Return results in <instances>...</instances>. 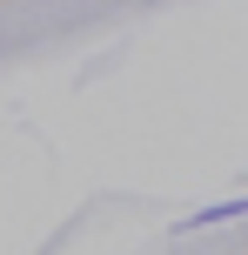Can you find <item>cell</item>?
Returning a JSON list of instances; mask_svg holds the SVG:
<instances>
[{
	"label": "cell",
	"instance_id": "cell-1",
	"mask_svg": "<svg viewBox=\"0 0 248 255\" xmlns=\"http://www.w3.org/2000/svg\"><path fill=\"white\" fill-rule=\"evenodd\" d=\"M235 215H248V195H242V202H215V208H201V215H188L181 235H188V229H215V222H235Z\"/></svg>",
	"mask_w": 248,
	"mask_h": 255
}]
</instances>
